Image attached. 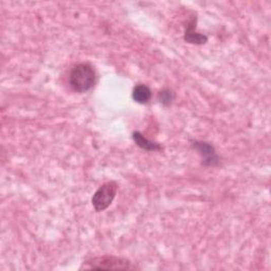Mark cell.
I'll list each match as a JSON object with an SVG mask.
<instances>
[{"label": "cell", "instance_id": "7a4b0ae2", "mask_svg": "<svg viewBox=\"0 0 271 271\" xmlns=\"http://www.w3.org/2000/svg\"><path fill=\"white\" fill-rule=\"evenodd\" d=\"M117 190L118 186L114 181L106 182L98 188L92 197V206L94 207L95 211H104L112 205L116 197Z\"/></svg>", "mask_w": 271, "mask_h": 271}, {"label": "cell", "instance_id": "277c9868", "mask_svg": "<svg viewBox=\"0 0 271 271\" xmlns=\"http://www.w3.org/2000/svg\"><path fill=\"white\" fill-rule=\"evenodd\" d=\"M194 147L202 156L204 163L206 165H213L218 162V157L212 145L206 142H195Z\"/></svg>", "mask_w": 271, "mask_h": 271}, {"label": "cell", "instance_id": "8992f818", "mask_svg": "<svg viewBox=\"0 0 271 271\" xmlns=\"http://www.w3.org/2000/svg\"><path fill=\"white\" fill-rule=\"evenodd\" d=\"M132 139L139 147H141V149L145 151H159L161 149L158 143H155L149 139H146L139 131H136L132 133Z\"/></svg>", "mask_w": 271, "mask_h": 271}, {"label": "cell", "instance_id": "ba28073f", "mask_svg": "<svg viewBox=\"0 0 271 271\" xmlns=\"http://www.w3.org/2000/svg\"><path fill=\"white\" fill-rule=\"evenodd\" d=\"M174 93L170 91V90H163L160 92L159 94V98H160V102H161L162 104L164 105H170L172 102H173L174 100Z\"/></svg>", "mask_w": 271, "mask_h": 271}, {"label": "cell", "instance_id": "52a82bcc", "mask_svg": "<svg viewBox=\"0 0 271 271\" xmlns=\"http://www.w3.org/2000/svg\"><path fill=\"white\" fill-rule=\"evenodd\" d=\"M194 29H195V26H193V24H190L189 28L186 31V35H184V40H186L190 44H197V45L207 43V41H208L207 36L199 34V33H196L194 31Z\"/></svg>", "mask_w": 271, "mask_h": 271}, {"label": "cell", "instance_id": "3957f363", "mask_svg": "<svg viewBox=\"0 0 271 271\" xmlns=\"http://www.w3.org/2000/svg\"><path fill=\"white\" fill-rule=\"evenodd\" d=\"M88 268L93 269H133L134 267L123 258L116 256H98L86 262Z\"/></svg>", "mask_w": 271, "mask_h": 271}, {"label": "cell", "instance_id": "5b68a950", "mask_svg": "<svg viewBox=\"0 0 271 271\" xmlns=\"http://www.w3.org/2000/svg\"><path fill=\"white\" fill-rule=\"evenodd\" d=\"M151 97H152V91L145 85L136 86L132 90V98L137 103L145 104L151 100Z\"/></svg>", "mask_w": 271, "mask_h": 271}, {"label": "cell", "instance_id": "6da1fadb", "mask_svg": "<svg viewBox=\"0 0 271 271\" xmlns=\"http://www.w3.org/2000/svg\"><path fill=\"white\" fill-rule=\"evenodd\" d=\"M95 78V71L93 67L90 64L82 63L71 70L69 83L75 91L86 92L94 86Z\"/></svg>", "mask_w": 271, "mask_h": 271}]
</instances>
